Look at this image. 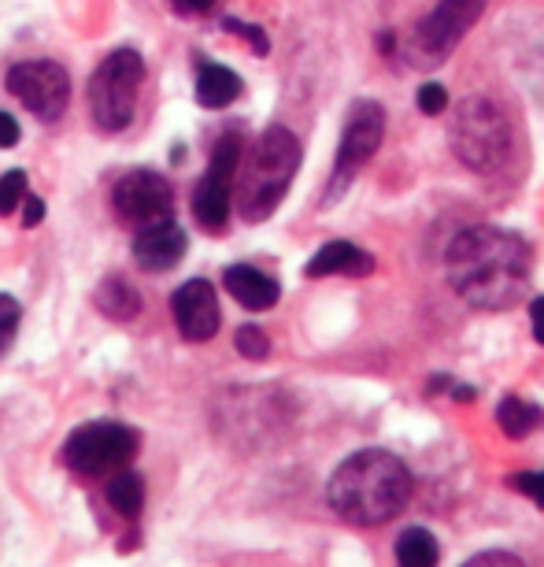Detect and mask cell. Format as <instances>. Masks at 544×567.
Instances as JSON below:
<instances>
[{
    "instance_id": "obj_1",
    "label": "cell",
    "mask_w": 544,
    "mask_h": 567,
    "mask_svg": "<svg viewBox=\"0 0 544 567\" xmlns=\"http://www.w3.org/2000/svg\"><path fill=\"white\" fill-rule=\"evenodd\" d=\"M452 290L482 312H504L519 305L533 275L530 245L500 227H467L444 252Z\"/></svg>"
},
{
    "instance_id": "obj_2",
    "label": "cell",
    "mask_w": 544,
    "mask_h": 567,
    "mask_svg": "<svg viewBox=\"0 0 544 567\" xmlns=\"http://www.w3.org/2000/svg\"><path fill=\"white\" fill-rule=\"evenodd\" d=\"M329 508L352 527H378L411 501V471L386 449L352 453L329 478Z\"/></svg>"
},
{
    "instance_id": "obj_3",
    "label": "cell",
    "mask_w": 544,
    "mask_h": 567,
    "mask_svg": "<svg viewBox=\"0 0 544 567\" xmlns=\"http://www.w3.org/2000/svg\"><path fill=\"white\" fill-rule=\"evenodd\" d=\"M301 167V142L285 126H266V131L241 153L238 175H233V200H238L241 219L263 223L282 205L285 189Z\"/></svg>"
},
{
    "instance_id": "obj_4",
    "label": "cell",
    "mask_w": 544,
    "mask_h": 567,
    "mask_svg": "<svg viewBox=\"0 0 544 567\" xmlns=\"http://www.w3.org/2000/svg\"><path fill=\"white\" fill-rule=\"evenodd\" d=\"M448 145L463 167L478 171V175H493L496 167L508 164L515 134H511V120L496 101L467 97L448 126Z\"/></svg>"
},
{
    "instance_id": "obj_5",
    "label": "cell",
    "mask_w": 544,
    "mask_h": 567,
    "mask_svg": "<svg viewBox=\"0 0 544 567\" xmlns=\"http://www.w3.org/2000/svg\"><path fill=\"white\" fill-rule=\"evenodd\" d=\"M145 79V63L134 49L112 52L108 60L93 71L90 79V112L93 123L108 134H119L130 126L134 109H137V90Z\"/></svg>"
},
{
    "instance_id": "obj_6",
    "label": "cell",
    "mask_w": 544,
    "mask_h": 567,
    "mask_svg": "<svg viewBox=\"0 0 544 567\" xmlns=\"http://www.w3.org/2000/svg\"><path fill=\"white\" fill-rule=\"evenodd\" d=\"M482 12L485 0H437L430 12L415 23L411 34L400 41L404 56L419 63V68H437L441 60L452 56V49L482 19Z\"/></svg>"
},
{
    "instance_id": "obj_7",
    "label": "cell",
    "mask_w": 544,
    "mask_h": 567,
    "mask_svg": "<svg viewBox=\"0 0 544 567\" xmlns=\"http://www.w3.org/2000/svg\"><path fill=\"white\" fill-rule=\"evenodd\" d=\"M137 453V434L126 423H85L79 426L67 445H63V460L71 471L85 478H112L115 471H126Z\"/></svg>"
},
{
    "instance_id": "obj_8",
    "label": "cell",
    "mask_w": 544,
    "mask_h": 567,
    "mask_svg": "<svg viewBox=\"0 0 544 567\" xmlns=\"http://www.w3.org/2000/svg\"><path fill=\"white\" fill-rule=\"evenodd\" d=\"M381 137H386V112H381V104H375V101H356V104H352L348 120H345V131H341L334 175H329V186H326V205H329V200H337L352 186V178L359 175L363 164L378 153Z\"/></svg>"
},
{
    "instance_id": "obj_9",
    "label": "cell",
    "mask_w": 544,
    "mask_h": 567,
    "mask_svg": "<svg viewBox=\"0 0 544 567\" xmlns=\"http://www.w3.org/2000/svg\"><path fill=\"white\" fill-rule=\"evenodd\" d=\"M241 134H227L211 153V164L205 171V178L197 182L193 189V216L205 230L222 234L230 219V205H233V175H238L241 164Z\"/></svg>"
},
{
    "instance_id": "obj_10",
    "label": "cell",
    "mask_w": 544,
    "mask_h": 567,
    "mask_svg": "<svg viewBox=\"0 0 544 567\" xmlns=\"http://www.w3.org/2000/svg\"><path fill=\"white\" fill-rule=\"evenodd\" d=\"M8 90H12V97L23 101L27 112H34L38 120L52 123L67 112L71 79H67V71L52 60H27L8 71Z\"/></svg>"
},
{
    "instance_id": "obj_11",
    "label": "cell",
    "mask_w": 544,
    "mask_h": 567,
    "mask_svg": "<svg viewBox=\"0 0 544 567\" xmlns=\"http://www.w3.org/2000/svg\"><path fill=\"white\" fill-rule=\"evenodd\" d=\"M112 205L119 219L134 223V227H148V223L170 219L175 197H170L167 178L156 171H126L112 189Z\"/></svg>"
},
{
    "instance_id": "obj_12",
    "label": "cell",
    "mask_w": 544,
    "mask_h": 567,
    "mask_svg": "<svg viewBox=\"0 0 544 567\" xmlns=\"http://www.w3.org/2000/svg\"><path fill=\"white\" fill-rule=\"evenodd\" d=\"M170 312H175V327L186 341H208L219 330V301L216 290L205 278H193L170 297Z\"/></svg>"
},
{
    "instance_id": "obj_13",
    "label": "cell",
    "mask_w": 544,
    "mask_h": 567,
    "mask_svg": "<svg viewBox=\"0 0 544 567\" xmlns=\"http://www.w3.org/2000/svg\"><path fill=\"white\" fill-rule=\"evenodd\" d=\"M181 256H186V234L170 219L148 223L134 241V260L142 271H170Z\"/></svg>"
},
{
    "instance_id": "obj_14",
    "label": "cell",
    "mask_w": 544,
    "mask_h": 567,
    "mask_svg": "<svg viewBox=\"0 0 544 567\" xmlns=\"http://www.w3.org/2000/svg\"><path fill=\"white\" fill-rule=\"evenodd\" d=\"M227 290H230L233 301H238L241 308H252V312H266V308H274L282 297L279 282L252 264L227 267Z\"/></svg>"
},
{
    "instance_id": "obj_15",
    "label": "cell",
    "mask_w": 544,
    "mask_h": 567,
    "mask_svg": "<svg viewBox=\"0 0 544 567\" xmlns=\"http://www.w3.org/2000/svg\"><path fill=\"white\" fill-rule=\"evenodd\" d=\"M375 271V256L363 252L352 241H326L312 260H307V278H326V275H345V278H363Z\"/></svg>"
},
{
    "instance_id": "obj_16",
    "label": "cell",
    "mask_w": 544,
    "mask_h": 567,
    "mask_svg": "<svg viewBox=\"0 0 544 567\" xmlns=\"http://www.w3.org/2000/svg\"><path fill=\"white\" fill-rule=\"evenodd\" d=\"M241 97V79L222 63H205L197 74V101L205 109H227Z\"/></svg>"
},
{
    "instance_id": "obj_17",
    "label": "cell",
    "mask_w": 544,
    "mask_h": 567,
    "mask_svg": "<svg viewBox=\"0 0 544 567\" xmlns=\"http://www.w3.org/2000/svg\"><path fill=\"white\" fill-rule=\"evenodd\" d=\"M496 423L508 437H530L537 426H544V409L511 393V398L496 404Z\"/></svg>"
},
{
    "instance_id": "obj_18",
    "label": "cell",
    "mask_w": 544,
    "mask_h": 567,
    "mask_svg": "<svg viewBox=\"0 0 544 567\" xmlns=\"http://www.w3.org/2000/svg\"><path fill=\"white\" fill-rule=\"evenodd\" d=\"M441 549L426 527H408L397 538V567H437Z\"/></svg>"
},
{
    "instance_id": "obj_19",
    "label": "cell",
    "mask_w": 544,
    "mask_h": 567,
    "mask_svg": "<svg viewBox=\"0 0 544 567\" xmlns=\"http://www.w3.org/2000/svg\"><path fill=\"white\" fill-rule=\"evenodd\" d=\"M108 505L119 512L123 519H137L145 508V483L134 471H115L108 478Z\"/></svg>"
},
{
    "instance_id": "obj_20",
    "label": "cell",
    "mask_w": 544,
    "mask_h": 567,
    "mask_svg": "<svg viewBox=\"0 0 544 567\" xmlns=\"http://www.w3.org/2000/svg\"><path fill=\"white\" fill-rule=\"evenodd\" d=\"M97 305H101V312L112 316V319H134L137 308H142V301H137V293H134V286L123 282V278H108V282L101 286V290H97Z\"/></svg>"
},
{
    "instance_id": "obj_21",
    "label": "cell",
    "mask_w": 544,
    "mask_h": 567,
    "mask_svg": "<svg viewBox=\"0 0 544 567\" xmlns=\"http://www.w3.org/2000/svg\"><path fill=\"white\" fill-rule=\"evenodd\" d=\"M23 200H27V175L23 171H8L0 178V216H12Z\"/></svg>"
},
{
    "instance_id": "obj_22",
    "label": "cell",
    "mask_w": 544,
    "mask_h": 567,
    "mask_svg": "<svg viewBox=\"0 0 544 567\" xmlns=\"http://www.w3.org/2000/svg\"><path fill=\"white\" fill-rule=\"evenodd\" d=\"M15 330H19V301H15V297L0 293V357L12 349Z\"/></svg>"
},
{
    "instance_id": "obj_23",
    "label": "cell",
    "mask_w": 544,
    "mask_h": 567,
    "mask_svg": "<svg viewBox=\"0 0 544 567\" xmlns=\"http://www.w3.org/2000/svg\"><path fill=\"white\" fill-rule=\"evenodd\" d=\"M238 352L249 360H263L266 352H271V338H266L260 327H241L238 330Z\"/></svg>"
},
{
    "instance_id": "obj_24",
    "label": "cell",
    "mask_w": 544,
    "mask_h": 567,
    "mask_svg": "<svg viewBox=\"0 0 544 567\" xmlns=\"http://www.w3.org/2000/svg\"><path fill=\"white\" fill-rule=\"evenodd\" d=\"M511 489L522 497H530L537 508H544V471H522V475H511Z\"/></svg>"
},
{
    "instance_id": "obj_25",
    "label": "cell",
    "mask_w": 544,
    "mask_h": 567,
    "mask_svg": "<svg viewBox=\"0 0 544 567\" xmlns=\"http://www.w3.org/2000/svg\"><path fill=\"white\" fill-rule=\"evenodd\" d=\"M419 112L422 115H444L448 112V90L441 82H422L419 85Z\"/></svg>"
},
{
    "instance_id": "obj_26",
    "label": "cell",
    "mask_w": 544,
    "mask_h": 567,
    "mask_svg": "<svg viewBox=\"0 0 544 567\" xmlns=\"http://www.w3.org/2000/svg\"><path fill=\"white\" fill-rule=\"evenodd\" d=\"M463 567H526L519 560L515 553H500V549H493V553H478V556H471Z\"/></svg>"
},
{
    "instance_id": "obj_27",
    "label": "cell",
    "mask_w": 544,
    "mask_h": 567,
    "mask_svg": "<svg viewBox=\"0 0 544 567\" xmlns=\"http://www.w3.org/2000/svg\"><path fill=\"white\" fill-rule=\"evenodd\" d=\"M227 30H233V34H244V38H252V49H255V52H266V38H263V30H255V27H244V23H238V19H227Z\"/></svg>"
},
{
    "instance_id": "obj_28",
    "label": "cell",
    "mask_w": 544,
    "mask_h": 567,
    "mask_svg": "<svg viewBox=\"0 0 544 567\" xmlns=\"http://www.w3.org/2000/svg\"><path fill=\"white\" fill-rule=\"evenodd\" d=\"M19 145V123L8 112H0V148Z\"/></svg>"
},
{
    "instance_id": "obj_29",
    "label": "cell",
    "mask_w": 544,
    "mask_h": 567,
    "mask_svg": "<svg viewBox=\"0 0 544 567\" xmlns=\"http://www.w3.org/2000/svg\"><path fill=\"white\" fill-rule=\"evenodd\" d=\"M41 219H45V205H41L38 197L27 194V200H23V227H38Z\"/></svg>"
},
{
    "instance_id": "obj_30",
    "label": "cell",
    "mask_w": 544,
    "mask_h": 567,
    "mask_svg": "<svg viewBox=\"0 0 544 567\" xmlns=\"http://www.w3.org/2000/svg\"><path fill=\"white\" fill-rule=\"evenodd\" d=\"M530 323H533V338L544 346V297H537V301L530 305Z\"/></svg>"
},
{
    "instance_id": "obj_31",
    "label": "cell",
    "mask_w": 544,
    "mask_h": 567,
    "mask_svg": "<svg viewBox=\"0 0 544 567\" xmlns=\"http://www.w3.org/2000/svg\"><path fill=\"white\" fill-rule=\"evenodd\" d=\"M170 4H175L178 12H186V16H200V12H208V8H216L219 0H170Z\"/></svg>"
}]
</instances>
